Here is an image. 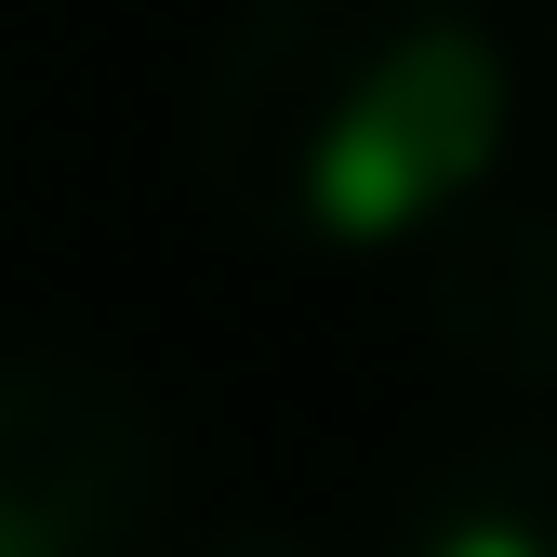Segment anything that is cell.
Here are the masks:
<instances>
[{"label": "cell", "mask_w": 557, "mask_h": 557, "mask_svg": "<svg viewBox=\"0 0 557 557\" xmlns=\"http://www.w3.org/2000/svg\"><path fill=\"white\" fill-rule=\"evenodd\" d=\"M518 66L492 0H239L199 66L186 147L252 239L411 252L492 199Z\"/></svg>", "instance_id": "cell-1"}, {"label": "cell", "mask_w": 557, "mask_h": 557, "mask_svg": "<svg viewBox=\"0 0 557 557\" xmlns=\"http://www.w3.org/2000/svg\"><path fill=\"white\" fill-rule=\"evenodd\" d=\"M160 398L81 345H0V557H160Z\"/></svg>", "instance_id": "cell-2"}, {"label": "cell", "mask_w": 557, "mask_h": 557, "mask_svg": "<svg viewBox=\"0 0 557 557\" xmlns=\"http://www.w3.org/2000/svg\"><path fill=\"white\" fill-rule=\"evenodd\" d=\"M425 252V332L451 345L465 372L492 385H557V213L531 199H465L451 226L411 239Z\"/></svg>", "instance_id": "cell-3"}, {"label": "cell", "mask_w": 557, "mask_h": 557, "mask_svg": "<svg viewBox=\"0 0 557 557\" xmlns=\"http://www.w3.org/2000/svg\"><path fill=\"white\" fill-rule=\"evenodd\" d=\"M385 557H557V411L425 451L385 505Z\"/></svg>", "instance_id": "cell-4"}, {"label": "cell", "mask_w": 557, "mask_h": 557, "mask_svg": "<svg viewBox=\"0 0 557 557\" xmlns=\"http://www.w3.org/2000/svg\"><path fill=\"white\" fill-rule=\"evenodd\" d=\"M199 557H319V544H306V531H265V518H239V531H213Z\"/></svg>", "instance_id": "cell-5"}, {"label": "cell", "mask_w": 557, "mask_h": 557, "mask_svg": "<svg viewBox=\"0 0 557 557\" xmlns=\"http://www.w3.org/2000/svg\"><path fill=\"white\" fill-rule=\"evenodd\" d=\"M531 14H544V40H557V0H531Z\"/></svg>", "instance_id": "cell-6"}]
</instances>
